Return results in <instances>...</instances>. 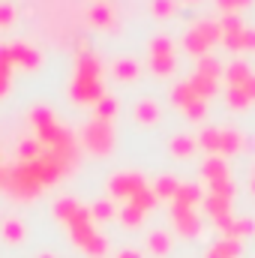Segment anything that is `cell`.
<instances>
[{
	"mask_svg": "<svg viewBox=\"0 0 255 258\" xmlns=\"http://www.w3.org/2000/svg\"><path fill=\"white\" fill-rule=\"evenodd\" d=\"M3 186H6V192L12 195V198H21V201H27V198H33V195H39V183L27 174V168L24 165H15L6 177H3Z\"/></svg>",
	"mask_w": 255,
	"mask_h": 258,
	"instance_id": "6da1fadb",
	"label": "cell"
},
{
	"mask_svg": "<svg viewBox=\"0 0 255 258\" xmlns=\"http://www.w3.org/2000/svg\"><path fill=\"white\" fill-rule=\"evenodd\" d=\"M84 141H87V147H90L93 153H108V150H111V141H114L111 126L99 117L96 123H90V126H87V132H84Z\"/></svg>",
	"mask_w": 255,
	"mask_h": 258,
	"instance_id": "7a4b0ae2",
	"label": "cell"
},
{
	"mask_svg": "<svg viewBox=\"0 0 255 258\" xmlns=\"http://www.w3.org/2000/svg\"><path fill=\"white\" fill-rule=\"evenodd\" d=\"M171 222H174L177 234H183L186 240H192V237L201 234V219L192 213V207H177V204H174V210H171Z\"/></svg>",
	"mask_w": 255,
	"mask_h": 258,
	"instance_id": "3957f363",
	"label": "cell"
},
{
	"mask_svg": "<svg viewBox=\"0 0 255 258\" xmlns=\"http://www.w3.org/2000/svg\"><path fill=\"white\" fill-rule=\"evenodd\" d=\"M108 189H111L114 198H132L135 192L144 189V180H141L138 174H120V177H114V180L108 183Z\"/></svg>",
	"mask_w": 255,
	"mask_h": 258,
	"instance_id": "277c9868",
	"label": "cell"
},
{
	"mask_svg": "<svg viewBox=\"0 0 255 258\" xmlns=\"http://www.w3.org/2000/svg\"><path fill=\"white\" fill-rule=\"evenodd\" d=\"M240 246H243L240 240L222 237L216 246H210V249H207V255H204V258H237V255H240Z\"/></svg>",
	"mask_w": 255,
	"mask_h": 258,
	"instance_id": "5b68a950",
	"label": "cell"
},
{
	"mask_svg": "<svg viewBox=\"0 0 255 258\" xmlns=\"http://www.w3.org/2000/svg\"><path fill=\"white\" fill-rule=\"evenodd\" d=\"M204 213L213 216V222L222 219V216H231V201L216 198V195H207V198H204Z\"/></svg>",
	"mask_w": 255,
	"mask_h": 258,
	"instance_id": "8992f818",
	"label": "cell"
},
{
	"mask_svg": "<svg viewBox=\"0 0 255 258\" xmlns=\"http://www.w3.org/2000/svg\"><path fill=\"white\" fill-rule=\"evenodd\" d=\"M222 234H225V237H231V240H246V237H252V234H255V222H252V219H234Z\"/></svg>",
	"mask_w": 255,
	"mask_h": 258,
	"instance_id": "52a82bcc",
	"label": "cell"
},
{
	"mask_svg": "<svg viewBox=\"0 0 255 258\" xmlns=\"http://www.w3.org/2000/svg\"><path fill=\"white\" fill-rule=\"evenodd\" d=\"M147 249H150L153 255H168V252H171V237H168L165 231H153V234L147 237Z\"/></svg>",
	"mask_w": 255,
	"mask_h": 258,
	"instance_id": "ba28073f",
	"label": "cell"
},
{
	"mask_svg": "<svg viewBox=\"0 0 255 258\" xmlns=\"http://www.w3.org/2000/svg\"><path fill=\"white\" fill-rule=\"evenodd\" d=\"M0 231H3V240L6 243H24V225L18 219H6L0 225Z\"/></svg>",
	"mask_w": 255,
	"mask_h": 258,
	"instance_id": "9c48e42d",
	"label": "cell"
},
{
	"mask_svg": "<svg viewBox=\"0 0 255 258\" xmlns=\"http://www.w3.org/2000/svg\"><path fill=\"white\" fill-rule=\"evenodd\" d=\"M78 210H81V204H78V201H72V198H60V201L54 204L57 219H60V222H66V225L75 219V213H78Z\"/></svg>",
	"mask_w": 255,
	"mask_h": 258,
	"instance_id": "30bf717a",
	"label": "cell"
},
{
	"mask_svg": "<svg viewBox=\"0 0 255 258\" xmlns=\"http://www.w3.org/2000/svg\"><path fill=\"white\" fill-rule=\"evenodd\" d=\"M201 201V189L198 186H177V195H174V204L177 207H192Z\"/></svg>",
	"mask_w": 255,
	"mask_h": 258,
	"instance_id": "8fae6325",
	"label": "cell"
},
{
	"mask_svg": "<svg viewBox=\"0 0 255 258\" xmlns=\"http://www.w3.org/2000/svg\"><path fill=\"white\" fill-rule=\"evenodd\" d=\"M129 204H132V207H138V210H144V213H147V210H150V207H153V204H156V192H153V189H147V186H144V189H141V192H135V195H132V198H129Z\"/></svg>",
	"mask_w": 255,
	"mask_h": 258,
	"instance_id": "7c38bea8",
	"label": "cell"
},
{
	"mask_svg": "<svg viewBox=\"0 0 255 258\" xmlns=\"http://www.w3.org/2000/svg\"><path fill=\"white\" fill-rule=\"evenodd\" d=\"M201 171H204V177H207L210 183H213V180H225V177H228V171H225V165H222L219 159H207Z\"/></svg>",
	"mask_w": 255,
	"mask_h": 258,
	"instance_id": "4fadbf2b",
	"label": "cell"
},
{
	"mask_svg": "<svg viewBox=\"0 0 255 258\" xmlns=\"http://www.w3.org/2000/svg\"><path fill=\"white\" fill-rule=\"evenodd\" d=\"M177 180L174 177H162V180H156V186H153V192H156V198H174L177 195Z\"/></svg>",
	"mask_w": 255,
	"mask_h": 258,
	"instance_id": "5bb4252c",
	"label": "cell"
},
{
	"mask_svg": "<svg viewBox=\"0 0 255 258\" xmlns=\"http://www.w3.org/2000/svg\"><path fill=\"white\" fill-rule=\"evenodd\" d=\"M120 222H123L126 228H138V225L144 222V210H138V207L126 204V207H123V213H120Z\"/></svg>",
	"mask_w": 255,
	"mask_h": 258,
	"instance_id": "9a60e30c",
	"label": "cell"
},
{
	"mask_svg": "<svg viewBox=\"0 0 255 258\" xmlns=\"http://www.w3.org/2000/svg\"><path fill=\"white\" fill-rule=\"evenodd\" d=\"M210 195L231 201V198H234V183H231L228 177H225V180H213V183H210Z\"/></svg>",
	"mask_w": 255,
	"mask_h": 258,
	"instance_id": "2e32d148",
	"label": "cell"
},
{
	"mask_svg": "<svg viewBox=\"0 0 255 258\" xmlns=\"http://www.w3.org/2000/svg\"><path fill=\"white\" fill-rule=\"evenodd\" d=\"M90 216H93V222H108V219L114 216V207H111V201H99V204H93Z\"/></svg>",
	"mask_w": 255,
	"mask_h": 258,
	"instance_id": "e0dca14e",
	"label": "cell"
},
{
	"mask_svg": "<svg viewBox=\"0 0 255 258\" xmlns=\"http://www.w3.org/2000/svg\"><path fill=\"white\" fill-rule=\"evenodd\" d=\"M84 252H87V255H90V258H102V255H105V252H108V240L96 234V237H93V243H90V246H87Z\"/></svg>",
	"mask_w": 255,
	"mask_h": 258,
	"instance_id": "ac0fdd59",
	"label": "cell"
},
{
	"mask_svg": "<svg viewBox=\"0 0 255 258\" xmlns=\"http://www.w3.org/2000/svg\"><path fill=\"white\" fill-rule=\"evenodd\" d=\"M237 147H240V135H234V132H222V138H219V150L234 153Z\"/></svg>",
	"mask_w": 255,
	"mask_h": 258,
	"instance_id": "d6986e66",
	"label": "cell"
},
{
	"mask_svg": "<svg viewBox=\"0 0 255 258\" xmlns=\"http://www.w3.org/2000/svg\"><path fill=\"white\" fill-rule=\"evenodd\" d=\"M135 114H138V120H144V123H153L159 111H156V105H153V102H141Z\"/></svg>",
	"mask_w": 255,
	"mask_h": 258,
	"instance_id": "ffe728a7",
	"label": "cell"
},
{
	"mask_svg": "<svg viewBox=\"0 0 255 258\" xmlns=\"http://www.w3.org/2000/svg\"><path fill=\"white\" fill-rule=\"evenodd\" d=\"M36 156H39V144H36V141H24V144H21V159L30 162V159H36Z\"/></svg>",
	"mask_w": 255,
	"mask_h": 258,
	"instance_id": "44dd1931",
	"label": "cell"
},
{
	"mask_svg": "<svg viewBox=\"0 0 255 258\" xmlns=\"http://www.w3.org/2000/svg\"><path fill=\"white\" fill-rule=\"evenodd\" d=\"M219 138H222L219 132H204V135H201V144H204L207 150H219Z\"/></svg>",
	"mask_w": 255,
	"mask_h": 258,
	"instance_id": "7402d4cb",
	"label": "cell"
},
{
	"mask_svg": "<svg viewBox=\"0 0 255 258\" xmlns=\"http://www.w3.org/2000/svg\"><path fill=\"white\" fill-rule=\"evenodd\" d=\"M171 150H174L177 156H189V153H192V141H189V138H177Z\"/></svg>",
	"mask_w": 255,
	"mask_h": 258,
	"instance_id": "603a6c76",
	"label": "cell"
},
{
	"mask_svg": "<svg viewBox=\"0 0 255 258\" xmlns=\"http://www.w3.org/2000/svg\"><path fill=\"white\" fill-rule=\"evenodd\" d=\"M228 78L234 81V84H246V66H231V72H228Z\"/></svg>",
	"mask_w": 255,
	"mask_h": 258,
	"instance_id": "cb8c5ba5",
	"label": "cell"
},
{
	"mask_svg": "<svg viewBox=\"0 0 255 258\" xmlns=\"http://www.w3.org/2000/svg\"><path fill=\"white\" fill-rule=\"evenodd\" d=\"M228 102H231L234 108H243V105L249 102V96H246L243 90H231V96H228Z\"/></svg>",
	"mask_w": 255,
	"mask_h": 258,
	"instance_id": "d4e9b609",
	"label": "cell"
},
{
	"mask_svg": "<svg viewBox=\"0 0 255 258\" xmlns=\"http://www.w3.org/2000/svg\"><path fill=\"white\" fill-rule=\"evenodd\" d=\"M153 69L165 75V72L171 69V57H168V54H156V60H153Z\"/></svg>",
	"mask_w": 255,
	"mask_h": 258,
	"instance_id": "484cf974",
	"label": "cell"
},
{
	"mask_svg": "<svg viewBox=\"0 0 255 258\" xmlns=\"http://www.w3.org/2000/svg\"><path fill=\"white\" fill-rule=\"evenodd\" d=\"M114 111H117V102H114V99H105V102L99 105V114H102V120H105V117H111Z\"/></svg>",
	"mask_w": 255,
	"mask_h": 258,
	"instance_id": "4316f807",
	"label": "cell"
},
{
	"mask_svg": "<svg viewBox=\"0 0 255 258\" xmlns=\"http://www.w3.org/2000/svg\"><path fill=\"white\" fill-rule=\"evenodd\" d=\"M135 75V63H120L117 66V78H132Z\"/></svg>",
	"mask_w": 255,
	"mask_h": 258,
	"instance_id": "83f0119b",
	"label": "cell"
},
{
	"mask_svg": "<svg viewBox=\"0 0 255 258\" xmlns=\"http://www.w3.org/2000/svg\"><path fill=\"white\" fill-rule=\"evenodd\" d=\"M153 9H156L159 15H168V12H171L174 6H171V0H156V6H153Z\"/></svg>",
	"mask_w": 255,
	"mask_h": 258,
	"instance_id": "f1b7e54d",
	"label": "cell"
},
{
	"mask_svg": "<svg viewBox=\"0 0 255 258\" xmlns=\"http://www.w3.org/2000/svg\"><path fill=\"white\" fill-rule=\"evenodd\" d=\"M93 18H96L99 24H105V21H108V12H105V9H96V12H93Z\"/></svg>",
	"mask_w": 255,
	"mask_h": 258,
	"instance_id": "f546056e",
	"label": "cell"
},
{
	"mask_svg": "<svg viewBox=\"0 0 255 258\" xmlns=\"http://www.w3.org/2000/svg\"><path fill=\"white\" fill-rule=\"evenodd\" d=\"M219 3H222V6H225V9H234V6H243V3H246V0H219Z\"/></svg>",
	"mask_w": 255,
	"mask_h": 258,
	"instance_id": "4dcf8cb0",
	"label": "cell"
},
{
	"mask_svg": "<svg viewBox=\"0 0 255 258\" xmlns=\"http://www.w3.org/2000/svg\"><path fill=\"white\" fill-rule=\"evenodd\" d=\"M117 258H141V252H135V249H126V252H120Z\"/></svg>",
	"mask_w": 255,
	"mask_h": 258,
	"instance_id": "1f68e13d",
	"label": "cell"
},
{
	"mask_svg": "<svg viewBox=\"0 0 255 258\" xmlns=\"http://www.w3.org/2000/svg\"><path fill=\"white\" fill-rule=\"evenodd\" d=\"M9 18H12V12H9V9H0V24H6Z\"/></svg>",
	"mask_w": 255,
	"mask_h": 258,
	"instance_id": "d6a6232c",
	"label": "cell"
},
{
	"mask_svg": "<svg viewBox=\"0 0 255 258\" xmlns=\"http://www.w3.org/2000/svg\"><path fill=\"white\" fill-rule=\"evenodd\" d=\"M36 258H54V255L51 252H42V255H36Z\"/></svg>",
	"mask_w": 255,
	"mask_h": 258,
	"instance_id": "836d02e7",
	"label": "cell"
},
{
	"mask_svg": "<svg viewBox=\"0 0 255 258\" xmlns=\"http://www.w3.org/2000/svg\"><path fill=\"white\" fill-rule=\"evenodd\" d=\"M252 192H255V177H252Z\"/></svg>",
	"mask_w": 255,
	"mask_h": 258,
	"instance_id": "e575fe53",
	"label": "cell"
}]
</instances>
